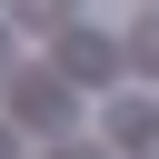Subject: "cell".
I'll use <instances>...</instances> for the list:
<instances>
[{"instance_id": "cell-1", "label": "cell", "mask_w": 159, "mask_h": 159, "mask_svg": "<svg viewBox=\"0 0 159 159\" xmlns=\"http://www.w3.org/2000/svg\"><path fill=\"white\" fill-rule=\"evenodd\" d=\"M20 119H70V89H50V80H30V89H20Z\"/></svg>"}, {"instance_id": "cell-3", "label": "cell", "mask_w": 159, "mask_h": 159, "mask_svg": "<svg viewBox=\"0 0 159 159\" xmlns=\"http://www.w3.org/2000/svg\"><path fill=\"white\" fill-rule=\"evenodd\" d=\"M20 20L30 30H70V0H20Z\"/></svg>"}, {"instance_id": "cell-2", "label": "cell", "mask_w": 159, "mask_h": 159, "mask_svg": "<svg viewBox=\"0 0 159 159\" xmlns=\"http://www.w3.org/2000/svg\"><path fill=\"white\" fill-rule=\"evenodd\" d=\"M109 139H119V149H139V159H159V119H129V109H119V119H109Z\"/></svg>"}, {"instance_id": "cell-5", "label": "cell", "mask_w": 159, "mask_h": 159, "mask_svg": "<svg viewBox=\"0 0 159 159\" xmlns=\"http://www.w3.org/2000/svg\"><path fill=\"white\" fill-rule=\"evenodd\" d=\"M0 60H10V40H0Z\"/></svg>"}, {"instance_id": "cell-4", "label": "cell", "mask_w": 159, "mask_h": 159, "mask_svg": "<svg viewBox=\"0 0 159 159\" xmlns=\"http://www.w3.org/2000/svg\"><path fill=\"white\" fill-rule=\"evenodd\" d=\"M60 159H89V149H60Z\"/></svg>"}]
</instances>
